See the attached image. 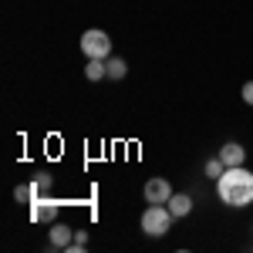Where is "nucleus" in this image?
Instances as JSON below:
<instances>
[{
	"label": "nucleus",
	"instance_id": "obj_13",
	"mask_svg": "<svg viewBox=\"0 0 253 253\" xmlns=\"http://www.w3.org/2000/svg\"><path fill=\"white\" fill-rule=\"evenodd\" d=\"M34 186H38V193H51V189H54V175L51 172H38L34 175Z\"/></svg>",
	"mask_w": 253,
	"mask_h": 253
},
{
	"label": "nucleus",
	"instance_id": "obj_15",
	"mask_svg": "<svg viewBox=\"0 0 253 253\" xmlns=\"http://www.w3.org/2000/svg\"><path fill=\"white\" fill-rule=\"evenodd\" d=\"M75 247H88V230H75Z\"/></svg>",
	"mask_w": 253,
	"mask_h": 253
},
{
	"label": "nucleus",
	"instance_id": "obj_14",
	"mask_svg": "<svg viewBox=\"0 0 253 253\" xmlns=\"http://www.w3.org/2000/svg\"><path fill=\"white\" fill-rule=\"evenodd\" d=\"M240 95H243V101L253 108V81H247V84H243V91H240Z\"/></svg>",
	"mask_w": 253,
	"mask_h": 253
},
{
	"label": "nucleus",
	"instance_id": "obj_12",
	"mask_svg": "<svg viewBox=\"0 0 253 253\" xmlns=\"http://www.w3.org/2000/svg\"><path fill=\"white\" fill-rule=\"evenodd\" d=\"M223 172H226V162H223L219 156H213L210 162H206V175H210V182H216Z\"/></svg>",
	"mask_w": 253,
	"mask_h": 253
},
{
	"label": "nucleus",
	"instance_id": "obj_1",
	"mask_svg": "<svg viewBox=\"0 0 253 253\" xmlns=\"http://www.w3.org/2000/svg\"><path fill=\"white\" fill-rule=\"evenodd\" d=\"M216 196L233 206V210H243L253 203V172H247V166H233L216 179Z\"/></svg>",
	"mask_w": 253,
	"mask_h": 253
},
{
	"label": "nucleus",
	"instance_id": "obj_7",
	"mask_svg": "<svg viewBox=\"0 0 253 253\" xmlns=\"http://www.w3.org/2000/svg\"><path fill=\"white\" fill-rule=\"evenodd\" d=\"M216 156L226 162V169H233V166H247V149H243L240 142H226V145H219Z\"/></svg>",
	"mask_w": 253,
	"mask_h": 253
},
{
	"label": "nucleus",
	"instance_id": "obj_2",
	"mask_svg": "<svg viewBox=\"0 0 253 253\" xmlns=\"http://www.w3.org/2000/svg\"><path fill=\"white\" fill-rule=\"evenodd\" d=\"M172 223H175V216L169 213V206H166V203H149V206H145V213H142V219H138L142 233L152 236V240L166 236L169 230H172Z\"/></svg>",
	"mask_w": 253,
	"mask_h": 253
},
{
	"label": "nucleus",
	"instance_id": "obj_11",
	"mask_svg": "<svg viewBox=\"0 0 253 253\" xmlns=\"http://www.w3.org/2000/svg\"><path fill=\"white\" fill-rule=\"evenodd\" d=\"M34 196H38V186H34V182H20L17 189H14V199L24 203V206H31V203H34Z\"/></svg>",
	"mask_w": 253,
	"mask_h": 253
},
{
	"label": "nucleus",
	"instance_id": "obj_10",
	"mask_svg": "<svg viewBox=\"0 0 253 253\" xmlns=\"http://www.w3.org/2000/svg\"><path fill=\"white\" fill-rule=\"evenodd\" d=\"M105 64H108V78H112V81H122L125 75H128V61L115 58V54H112V58H105Z\"/></svg>",
	"mask_w": 253,
	"mask_h": 253
},
{
	"label": "nucleus",
	"instance_id": "obj_9",
	"mask_svg": "<svg viewBox=\"0 0 253 253\" xmlns=\"http://www.w3.org/2000/svg\"><path fill=\"white\" fill-rule=\"evenodd\" d=\"M84 78H88V81L108 78V64H105L101 58H88V64H84Z\"/></svg>",
	"mask_w": 253,
	"mask_h": 253
},
{
	"label": "nucleus",
	"instance_id": "obj_5",
	"mask_svg": "<svg viewBox=\"0 0 253 253\" xmlns=\"http://www.w3.org/2000/svg\"><path fill=\"white\" fill-rule=\"evenodd\" d=\"M47 243H51L54 250H68V247L75 243V226H68V223L54 219L51 230H47Z\"/></svg>",
	"mask_w": 253,
	"mask_h": 253
},
{
	"label": "nucleus",
	"instance_id": "obj_8",
	"mask_svg": "<svg viewBox=\"0 0 253 253\" xmlns=\"http://www.w3.org/2000/svg\"><path fill=\"white\" fill-rule=\"evenodd\" d=\"M166 206H169V213H172L175 219H186V216L193 213V196H186V193H172V199H169Z\"/></svg>",
	"mask_w": 253,
	"mask_h": 253
},
{
	"label": "nucleus",
	"instance_id": "obj_6",
	"mask_svg": "<svg viewBox=\"0 0 253 253\" xmlns=\"http://www.w3.org/2000/svg\"><path fill=\"white\" fill-rule=\"evenodd\" d=\"M142 196H145V203H169L172 199V186H169V179H149L145 182V189H142Z\"/></svg>",
	"mask_w": 253,
	"mask_h": 253
},
{
	"label": "nucleus",
	"instance_id": "obj_4",
	"mask_svg": "<svg viewBox=\"0 0 253 253\" xmlns=\"http://www.w3.org/2000/svg\"><path fill=\"white\" fill-rule=\"evenodd\" d=\"M58 213H61V203L58 199H51V193H38L34 196V203H31V219L34 223H54L58 219Z\"/></svg>",
	"mask_w": 253,
	"mask_h": 253
},
{
	"label": "nucleus",
	"instance_id": "obj_3",
	"mask_svg": "<svg viewBox=\"0 0 253 253\" xmlns=\"http://www.w3.org/2000/svg\"><path fill=\"white\" fill-rule=\"evenodd\" d=\"M81 54L84 58H112V38H108V31H101V27H88L84 34H81Z\"/></svg>",
	"mask_w": 253,
	"mask_h": 253
}]
</instances>
